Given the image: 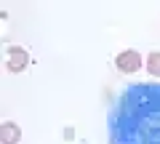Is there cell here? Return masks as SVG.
Masks as SVG:
<instances>
[{
	"mask_svg": "<svg viewBox=\"0 0 160 144\" xmlns=\"http://www.w3.org/2000/svg\"><path fill=\"white\" fill-rule=\"evenodd\" d=\"M112 144H160V83L128 86L109 112Z\"/></svg>",
	"mask_w": 160,
	"mask_h": 144,
	"instance_id": "cell-1",
	"label": "cell"
},
{
	"mask_svg": "<svg viewBox=\"0 0 160 144\" xmlns=\"http://www.w3.org/2000/svg\"><path fill=\"white\" fill-rule=\"evenodd\" d=\"M115 67L123 75H133V72L142 69V56H139V51H120L118 59H115Z\"/></svg>",
	"mask_w": 160,
	"mask_h": 144,
	"instance_id": "cell-2",
	"label": "cell"
},
{
	"mask_svg": "<svg viewBox=\"0 0 160 144\" xmlns=\"http://www.w3.org/2000/svg\"><path fill=\"white\" fill-rule=\"evenodd\" d=\"M27 64H29V56H27V51H24V48H11V51H8L6 67L11 69V72H22Z\"/></svg>",
	"mask_w": 160,
	"mask_h": 144,
	"instance_id": "cell-3",
	"label": "cell"
},
{
	"mask_svg": "<svg viewBox=\"0 0 160 144\" xmlns=\"http://www.w3.org/2000/svg\"><path fill=\"white\" fill-rule=\"evenodd\" d=\"M19 139H22V131H19L16 123H3L0 126V142L3 144H19Z\"/></svg>",
	"mask_w": 160,
	"mask_h": 144,
	"instance_id": "cell-4",
	"label": "cell"
},
{
	"mask_svg": "<svg viewBox=\"0 0 160 144\" xmlns=\"http://www.w3.org/2000/svg\"><path fill=\"white\" fill-rule=\"evenodd\" d=\"M147 69H149V75L160 77V51L149 53V59H147Z\"/></svg>",
	"mask_w": 160,
	"mask_h": 144,
	"instance_id": "cell-5",
	"label": "cell"
}]
</instances>
